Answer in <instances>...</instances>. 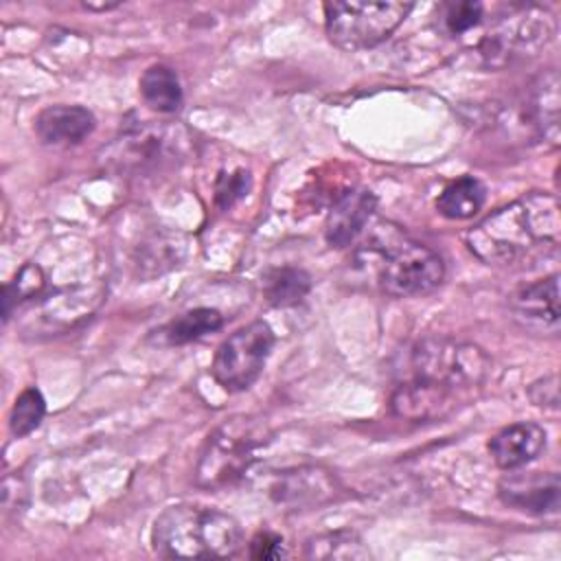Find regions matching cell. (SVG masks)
I'll list each match as a JSON object with an SVG mask.
<instances>
[{"label": "cell", "mask_w": 561, "mask_h": 561, "mask_svg": "<svg viewBox=\"0 0 561 561\" xmlns=\"http://www.w3.org/2000/svg\"><path fill=\"white\" fill-rule=\"evenodd\" d=\"M46 285L44 270L37 263H24L2 287V320L9 322L13 311L42 296Z\"/></svg>", "instance_id": "cell-24"}, {"label": "cell", "mask_w": 561, "mask_h": 561, "mask_svg": "<svg viewBox=\"0 0 561 561\" xmlns=\"http://www.w3.org/2000/svg\"><path fill=\"white\" fill-rule=\"evenodd\" d=\"M305 557L322 561H359L370 559V550L353 530H329L305 541Z\"/></svg>", "instance_id": "cell-23"}, {"label": "cell", "mask_w": 561, "mask_h": 561, "mask_svg": "<svg viewBox=\"0 0 561 561\" xmlns=\"http://www.w3.org/2000/svg\"><path fill=\"white\" fill-rule=\"evenodd\" d=\"M377 197L368 188H348L335 197L324 221V239L331 248L351 245L368 226Z\"/></svg>", "instance_id": "cell-15"}, {"label": "cell", "mask_w": 561, "mask_h": 561, "mask_svg": "<svg viewBox=\"0 0 561 561\" xmlns=\"http://www.w3.org/2000/svg\"><path fill=\"white\" fill-rule=\"evenodd\" d=\"M528 394L533 399V403L537 408H548V410H557L559 405V386H557V377L550 375V377H543L539 381H535L530 388H528Z\"/></svg>", "instance_id": "cell-29"}, {"label": "cell", "mask_w": 561, "mask_h": 561, "mask_svg": "<svg viewBox=\"0 0 561 561\" xmlns=\"http://www.w3.org/2000/svg\"><path fill=\"white\" fill-rule=\"evenodd\" d=\"M486 199L484 184L473 175H462L449 182L436 197V210L447 219L473 217Z\"/></svg>", "instance_id": "cell-22"}, {"label": "cell", "mask_w": 561, "mask_h": 561, "mask_svg": "<svg viewBox=\"0 0 561 561\" xmlns=\"http://www.w3.org/2000/svg\"><path fill=\"white\" fill-rule=\"evenodd\" d=\"M261 287H263V298L272 307L285 309L307 298V294L311 291V276L302 267L280 265L263 274Z\"/></svg>", "instance_id": "cell-21"}, {"label": "cell", "mask_w": 561, "mask_h": 561, "mask_svg": "<svg viewBox=\"0 0 561 561\" xmlns=\"http://www.w3.org/2000/svg\"><path fill=\"white\" fill-rule=\"evenodd\" d=\"M96 127V118L81 105H48L35 116V134L44 145H79Z\"/></svg>", "instance_id": "cell-17"}, {"label": "cell", "mask_w": 561, "mask_h": 561, "mask_svg": "<svg viewBox=\"0 0 561 561\" xmlns=\"http://www.w3.org/2000/svg\"><path fill=\"white\" fill-rule=\"evenodd\" d=\"M184 131L173 125H145L127 129L110 153V164L118 171L142 173L171 162L184 149Z\"/></svg>", "instance_id": "cell-10"}, {"label": "cell", "mask_w": 561, "mask_h": 561, "mask_svg": "<svg viewBox=\"0 0 561 561\" xmlns=\"http://www.w3.org/2000/svg\"><path fill=\"white\" fill-rule=\"evenodd\" d=\"M377 254V283L394 298H414L434 291L445 278V263L436 250L408 237L397 226L379 224L370 248Z\"/></svg>", "instance_id": "cell-3"}, {"label": "cell", "mask_w": 561, "mask_h": 561, "mask_svg": "<svg viewBox=\"0 0 561 561\" xmlns=\"http://www.w3.org/2000/svg\"><path fill=\"white\" fill-rule=\"evenodd\" d=\"M267 443V427L250 416H232L217 425L197 458L195 480L204 489L237 482L259 458Z\"/></svg>", "instance_id": "cell-5"}, {"label": "cell", "mask_w": 561, "mask_h": 561, "mask_svg": "<svg viewBox=\"0 0 561 561\" xmlns=\"http://www.w3.org/2000/svg\"><path fill=\"white\" fill-rule=\"evenodd\" d=\"M559 77L557 70L550 68L533 83L526 112L535 136L550 140L552 145H557L559 138Z\"/></svg>", "instance_id": "cell-18"}, {"label": "cell", "mask_w": 561, "mask_h": 561, "mask_svg": "<svg viewBox=\"0 0 561 561\" xmlns=\"http://www.w3.org/2000/svg\"><path fill=\"white\" fill-rule=\"evenodd\" d=\"M138 88L142 101L160 114H173L182 105V85L178 72L167 64L149 66L142 72Z\"/></svg>", "instance_id": "cell-20"}, {"label": "cell", "mask_w": 561, "mask_h": 561, "mask_svg": "<svg viewBox=\"0 0 561 561\" xmlns=\"http://www.w3.org/2000/svg\"><path fill=\"white\" fill-rule=\"evenodd\" d=\"M554 20L548 9L537 4H515L497 15L484 37L478 42L476 53L489 68H502L515 59L535 55L550 42Z\"/></svg>", "instance_id": "cell-6"}, {"label": "cell", "mask_w": 561, "mask_h": 561, "mask_svg": "<svg viewBox=\"0 0 561 561\" xmlns=\"http://www.w3.org/2000/svg\"><path fill=\"white\" fill-rule=\"evenodd\" d=\"M462 401H465V394L460 392L421 383L414 379H403L392 390L390 408L399 419L421 423V421H436L447 416Z\"/></svg>", "instance_id": "cell-14"}, {"label": "cell", "mask_w": 561, "mask_h": 561, "mask_svg": "<svg viewBox=\"0 0 561 561\" xmlns=\"http://www.w3.org/2000/svg\"><path fill=\"white\" fill-rule=\"evenodd\" d=\"M515 320L535 333L554 335L561 322L559 309V274H550L535 283L517 287L508 298Z\"/></svg>", "instance_id": "cell-12"}, {"label": "cell", "mask_w": 561, "mask_h": 561, "mask_svg": "<svg viewBox=\"0 0 561 561\" xmlns=\"http://www.w3.org/2000/svg\"><path fill=\"white\" fill-rule=\"evenodd\" d=\"M272 348V327L263 320H254L230 333L217 346L210 375L228 392L248 390L261 377Z\"/></svg>", "instance_id": "cell-9"}, {"label": "cell", "mask_w": 561, "mask_h": 561, "mask_svg": "<svg viewBox=\"0 0 561 561\" xmlns=\"http://www.w3.org/2000/svg\"><path fill=\"white\" fill-rule=\"evenodd\" d=\"M491 373V357L471 342L443 335L419 340L408 357V377L421 383L454 390L467 397Z\"/></svg>", "instance_id": "cell-4"}, {"label": "cell", "mask_w": 561, "mask_h": 561, "mask_svg": "<svg viewBox=\"0 0 561 561\" xmlns=\"http://www.w3.org/2000/svg\"><path fill=\"white\" fill-rule=\"evenodd\" d=\"M324 28L333 46L355 53L388 39L414 9L412 2H327Z\"/></svg>", "instance_id": "cell-7"}, {"label": "cell", "mask_w": 561, "mask_h": 561, "mask_svg": "<svg viewBox=\"0 0 561 561\" xmlns=\"http://www.w3.org/2000/svg\"><path fill=\"white\" fill-rule=\"evenodd\" d=\"M243 543L239 522L202 504L167 506L153 522L151 546L164 559L232 557Z\"/></svg>", "instance_id": "cell-2"}, {"label": "cell", "mask_w": 561, "mask_h": 561, "mask_svg": "<svg viewBox=\"0 0 561 561\" xmlns=\"http://www.w3.org/2000/svg\"><path fill=\"white\" fill-rule=\"evenodd\" d=\"M500 500L522 513L557 515L561 502V484L554 471L511 473L497 486Z\"/></svg>", "instance_id": "cell-13"}, {"label": "cell", "mask_w": 561, "mask_h": 561, "mask_svg": "<svg viewBox=\"0 0 561 561\" xmlns=\"http://www.w3.org/2000/svg\"><path fill=\"white\" fill-rule=\"evenodd\" d=\"M252 184L250 171L245 169H237L232 173H221L215 186V202L219 208L228 210L232 204H237L241 197L248 195Z\"/></svg>", "instance_id": "cell-27"}, {"label": "cell", "mask_w": 561, "mask_h": 561, "mask_svg": "<svg viewBox=\"0 0 561 561\" xmlns=\"http://www.w3.org/2000/svg\"><path fill=\"white\" fill-rule=\"evenodd\" d=\"M103 300L105 287L101 283L75 285L55 289L53 294H42L28 305L20 307L24 311V318L20 320V331L26 337L61 335L90 320L92 313L103 305Z\"/></svg>", "instance_id": "cell-8"}, {"label": "cell", "mask_w": 561, "mask_h": 561, "mask_svg": "<svg viewBox=\"0 0 561 561\" xmlns=\"http://www.w3.org/2000/svg\"><path fill=\"white\" fill-rule=\"evenodd\" d=\"M46 414V401L37 388H24L9 414V430L15 438H24L39 427Z\"/></svg>", "instance_id": "cell-25"}, {"label": "cell", "mask_w": 561, "mask_h": 561, "mask_svg": "<svg viewBox=\"0 0 561 561\" xmlns=\"http://www.w3.org/2000/svg\"><path fill=\"white\" fill-rule=\"evenodd\" d=\"M465 239L473 256L493 267L554 254L561 241L559 202L550 193L533 191L489 213Z\"/></svg>", "instance_id": "cell-1"}, {"label": "cell", "mask_w": 561, "mask_h": 561, "mask_svg": "<svg viewBox=\"0 0 561 561\" xmlns=\"http://www.w3.org/2000/svg\"><path fill=\"white\" fill-rule=\"evenodd\" d=\"M546 447V430L533 421H517L502 427L489 440V454L500 469L513 471L533 462Z\"/></svg>", "instance_id": "cell-16"}, {"label": "cell", "mask_w": 561, "mask_h": 561, "mask_svg": "<svg viewBox=\"0 0 561 561\" xmlns=\"http://www.w3.org/2000/svg\"><path fill=\"white\" fill-rule=\"evenodd\" d=\"M250 557L252 559H280L285 557V541L280 535L272 530H261L250 541Z\"/></svg>", "instance_id": "cell-28"}, {"label": "cell", "mask_w": 561, "mask_h": 561, "mask_svg": "<svg viewBox=\"0 0 561 561\" xmlns=\"http://www.w3.org/2000/svg\"><path fill=\"white\" fill-rule=\"evenodd\" d=\"M224 327V316L210 307H195L162 324L156 331L158 344L164 346H182L195 342L208 333H215Z\"/></svg>", "instance_id": "cell-19"}, {"label": "cell", "mask_w": 561, "mask_h": 561, "mask_svg": "<svg viewBox=\"0 0 561 561\" xmlns=\"http://www.w3.org/2000/svg\"><path fill=\"white\" fill-rule=\"evenodd\" d=\"M484 9L480 2H447L440 9V26L449 35H465L480 26Z\"/></svg>", "instance_id": "cell-26"}, {"label": "cell", "mask_w": 561, "mask_h": 561, "mask_svg": "<svg viewBox=\"0 0 561 561\" xmlns=\"http://www.w3.org/2000/svg\"><path fill=\"white\" fill-rule=\"evenodd\" d=\"M342 484L337 476L322 465H298L276 471L267 484V495L285 508H313L337 500Z\"/></svg>", "instance_id": "cell-11"}]
</instances>
